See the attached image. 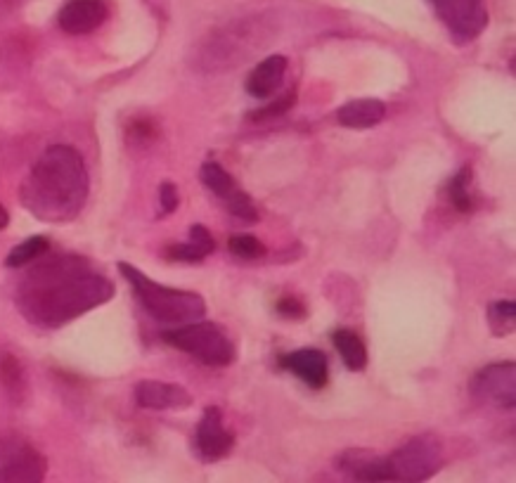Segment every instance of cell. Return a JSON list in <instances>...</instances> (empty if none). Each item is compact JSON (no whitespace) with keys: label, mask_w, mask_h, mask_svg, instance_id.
<instances>
[{"label":"cell","mask_w":516,"mask_h":483,"mask_svg":"<svg viewBox=\"0 0 516 483\" xmlns=\"http://www.w3.org/2000/svg\"><path fill=\"white\" fill-rule=\"evenodd\" d=\"M112 296V282L86 259L57 256L41 261L24 278L17 292V306L34 325L62 327L79 315L107 304Z\"/></svg>","instance_id":"6da1fadb"},{"label":"cell","mask_w":516,"mask_h":483,"mask_svg":"<svg viewBox=\"0 0 516 483\" xmlns=\"http://www.w3.org/2000/svg\"><path fill=\"white\" fill-rule=\"evenodd\" d=\"M88 199V171L69 145H53L41 154L22 185V202L45 223H69Z\"/></svg>","instance_id":"7a4b0ae2"},{"label":"cell","mask_w":516,"mask_h":483,"mask_svg":"<svg viewBox=\"0 0 516 483\" xmlns=\"http://www.w3.org/2000/svg\"><path fill=\"white\" fill-rule=\"evenodd\" d=\"M119 273L133 287L135 296L145 311L159 322H192L206 315L204 299L195 292H185V289L164 287L152 278H147L143 270H138L131 263H119Z\"/></svg>","instance_id":"3957f363"},{"label":"cell","mask_w":516,"mask_h":483,"mask_svg":"<svg viewBox=\"0 0 516 483\" xmlns=\"http://www.w3.org/2000/svg\"><path fill=\"white\" fill-rule=\"evenodd\" d=\"M443 465L445 448L436 434H419L391 455H384L389 483H424L441 472Z\"/></svg>","instance_id":"277c9868"},{"label":"cell","mask_w":516,"mask_h":483,"mask_svg":"<svg viewBox=\"0 0 516 483\" xmlns=\"http://www.w3.org/2000/svg\"><path fill=\"white\" fill-rule=\"evenodd\" d=\"M161 337L173 349L183 351L187 356L197 358L199 363L209 367H228L230 363H235V346H232L225 330L214 325V322H187V325L178 327V330H166Z\"/></svg>","instance_id":"5b68a950"},{"label":"cell","mask_w":516,"mask_h":483,"mask_svg":"<svg viewBox=\"0 0 516 483\" xmlns=\"http://www.w3.org/2000/svg\"><path fill=\"white\" fill-rule=\"evenodd\" d=\"M455 43H472L488 27L486 0H429Z\"/></svg>","instance_id":"8992f818"},{"label":"cell","mask_w":516,"mask_h":483,"mask_svg":"<svg viewBox=\"0 0 516 483\" xmlns=\"http://www.w3.org/2000/svg\"><path fill=\"white\" fill-rule=\"evenodd\" d=\"M48 462L31 443L0 439V483H43Z\"/></svg>","instance_id":"52a82bcc"},{"label":"cell","mask_w":516,"mask_h":483,"mask_svg":"<svg viewBox=\"0 0 516 483\" xmlns=\"http://www.w3.org/2000/svg\"><path fill=\"white\" fill-rule=\"evenodd\" d=\"M469 391L476 401L490 408H516V363H493L476 372L469 382Z\"/></svg>","instance_id":"ba28073f"},{"label":"cell","mask_w":516,"mask_h":483,"mask_svg":"<svg viewBox=\"0 0 516 483\" xmlns=\"http://www.w3.org/2000/svg\"><path fill=\"white\" fill-rule=\"evenodd\" d=\"M235 448V434L223 424V412L216 405L204 410L197 424V450L204 462H218Z\"/></svg>","instance_id":"9c48e42d"},{"label":"cell","mask_w":516,"mask_h":483,"mask_svg":"<svg viewBox=\"0 0 516 483\" xmlns=\"http://www.w3.org/2000/svg\"><path fill=\"white\" fill-rule=\"evenodd\" d=\"M107 15L109 8L105 0H67L62 5L60 15H57V24L67 34L83 36L100 29L105 24Z\"/></svg>","instance_id":"30bf717a"},{"label":"cell","mask_w":516,"mask_h":483,"mask_svg":"<svg viewBox=\"0 0 516 483\" xmlns=\"http://www.w3.org/2000/svg\"><path fill=\"white\" fill-rule=\"evenodd\" d=\"M135 401H138L140 408L147 410H180L190 408L192 396L187 394V389L178 384L145 379V382L135 386Z\"/></svg>","instance_id":"8fae6325"},{"label":"cell","mask_w":516,"mask_h":483,"mask_svg":"<svg viewBox=\"0 0 516 483\" xmlns=\"http://www.w3.org/2000/svg\"><path fill=\"white\" fill-rule=\"evenodd\" d=\"M280 365L287 367L292 375L301 379L303 384L311 389H322L330 377V365H327V356L318 349H301L280 358Z\"/></svg>","instance_id":"7c38bea8"},{"label":"cell","mask_w":516,"mask_h":483,"mask_svg":"<svg viewBox=\"0 0 516 483\" xmlns=\"http://www.w3.org/2000/svg\"><path fill=\"white\" fill-rule=\"evenodd\" d=\"M337 467L341 472L356 479L358 483H389L386 481L384 455L372 453L365 448L346 450L337 457Z\"/></svg>","instance_id":"4fadbf2b"},{"label":"cell","mask_w":516,"mask_h":483,"mask_svg":"<svg viewBox=\"0 0 516 483\" xmlns=\"http://www.w3.org/2000/svg\"><path fill=\"white\" fill-rule=\"evenodd\" d=\"M285 72H287L285 55H270L263 62H258L256 69L247 79V90L251 98H270V95L282 86Z\"/></svg>","instance_id":"5bb4252c"},{"label":"cell","mask_w":516,"mask_h":483,"mask_svg":"<svg viewBox=\"0 0 516 483\" xmlns=\"http://www.w3.org/2000/svg\"><path fill=\"white\" fill-rule=\"evenodd\" d=\"M386 117V105L377 98H360L346 102L337 112V121L346 128H372Z\"/></svg>","instance_id":"9a60e30c"},{"label":"cell","mask_w":516,"mask_h":483,"mask_svg":"<svg viewBox=\"0 0 516 483\" xmlns=\"http://www.w3.org/2000/svg\"><path fill=\"white\" fill-rule=\"evenodd\" d=\"M334 346H337L341 360L348 370L363 372L367 367V349L363 339L353 330H337L334 332Z\"/></svg>","instance_id":"2e32d148"},{"label":"cell","mask_w":516,"mask_h":483,"mask_svg":"<svg viewBox=\"0 0 516 483\" xmlns=\"http://www.w3.org/2000/svg\"><path fill=\"white\" fill-rule=\"evenodd\" d=\"M472 183H474V171H472V166L467 164L453 180H450V185H448L450 204H453L460 214H469V211H474Z\"/></svg>","instance_id":"e0dca14e"},{"label":"cell","mask_w":516,"mask_h":483,"mask_svg":"<svg viewBox=\"0 0 516 483\" xmlns=\"http://www.w3.org/2000/svg\"><path fill=\"white\" fill-rule=\"evenodd\" d=\"M48 249H50L48 237H43V235L29 237V240H24L22 244H17V247L10 251L8 259H5V266H8V268H22V266H27V263H34L38 259H43L45 251H48Z\"/></svg>","instance_id":"ac0fdd59"},{"label":"cell","mask_w":516,"mask_h":483,"mask_svg":"<svg viewBox=\"0 0 516 483\" xmlns=\"http://www.w3.org/2000/svg\"><path fill=\"white\" fill-rule=\"evenodd\" d=\"M488 325L495 337H507L516 330V301L505 299L488 306Z\"/></svg>","instance_id":"d6986e66"},{"label":"cell","mask_w":516,"mask_h":483,"mask_svg":"<svg viewBox=\"0 0 516 483\" xmlns=\"http://www.w3.org/2000/svg\"><path fill=\"white\" fill-rule=\"evenodd\" d=\"M199 178H202V183L206 185V188H209L211 192H216L221 199H228L232 192L237 190L235 178H232L225 169H221V166L214 164V161H206V164L202 166V171H199Z\"/></svg>","instance_id":"ffe728a7"},{"label":"cell","mask_w":516,"mask_h":483,"mask_svg":"<svg viewBox=\"0 0 516 483\" xmlns=\"http://www.w3.org/2000/svg\"><path fill=\"white\" fill-rule=\"evenodd\" d=\"M225 206H228V211L232 216L242 218L244 223H256L258 221V209L254 204V199H251L247 192L237 188L232 195L225 199Z\"/></svg>","instance_id":"44dd1931"},{"label":"cell","mask_w":516,"mask_h":483,"mask_svg":"<svg viewBox=\"0 0 516 483\" xmlns=\"http://www.w3.org/2000/svg\"><path fill=\"white\" fill-rule=\"evenodd\" d=\"M228 247L237 259H261V256L266 254L263 242L256 240L254 235H232Z\"/></svg>","instance_id":"7402d4cb"},{"label":"cell","mask_w":516,"mask_h":483,"mask_svg":"<svg viewBox=\"0 0 516 483\" xmlns=\"http://www.w3.org/2000/svg\"><path fill=\"white\" fill-rule=\"evenodd\" d=\"M294 105H296V88L287 90V93H285V98L275 100L273 105H268V107L258 109V112L251 114V119H254V121H266V119H275V117H280V114L289 112V109H292Z\"/></svg>","instance_id":"603a6c76"},{"label":"cell","mask_w":516,"mask_h":483,"mask_svg":"<svg viewBox=\"0 0 516 483\" xmlns=\"http://www.w3.org/2000/svg\"><path fill=\"white\" fill-rule=\"evenodd\" d=\"M166 259L178 261V263H199L204 259V254L192 242H183V244H173V247L166 249Z\"/></svg>","instance_id":"cb8c5ba5"},{"label":"cell","mask_w":516,"mask_h":483,"mask_svg":"<svg viewBox=\"0 0 516 483\" xmlns=\"http://www.w3.org/2000/svg\"><path fill=\"white\" fill-rule=\"evenodd\" d=\"M159 202H161V214H173V211L178 209L180 204V195H178V188L173 183H161V190H159Z\"/></svg>","instance_id":"d4e9b609"},{"label":"cell","mask_w":516,"mask_h":483,"mask_svg":"<svg viewBox=\"0 0 516 483\" xmlns=\"http://www.w3.org/2000/svg\"><path fill=\"white\" fill-rule=\"evenodd\" d=\"M277 313L285 315L289 320H303V315H306V308L296 296H282L280 301H277Z\"/></svg>","instance_id":"484cf974"},{"label":"cell","mask_w":516,"mask_h":483,"mask_svg":"<svg viewBox=\"0 0 516 483\" xmlns=\"http://www.w3.org/2000/svg\"><path fill=\"white\" fill-rule=\"evenodd\" d=\"M190 242L195 244V247H197L199 251H202L204 256H209L211 251L216 249L214 237H211V233L204 228V225H195V228L190 230Z\"/></svg>","instance_id":"4316f807"},{"label":"cell","mask_w":516,"mask_h":483,"mask_svg":"<svg viewBox=\"0 0 516 483\" xmlns=\"http://www.w3.org/2000/svg\"><path fill=\"white\" fill-rule=\"evenodd\" d=\"M0 377H3V382L10 386V389H15V386L19 384V379H22V375H19V363L15 358H5L3 365H0Z\"/></svg>","instance_id":"83f0119b"},{"label":"cell","mask_w":516,"mask_h":483,"mask_svg":"<svg viewBox=\"0 0 516 483\" xmlns=\"http://www.w3.org/2000/svg\"><path fill=\"white\" fill-rule=\"evenodd\" d=\"M128 133H131L133 138H143V140H150V138H152V133H154V126H152V121L138 119V121H133L131 126H128Z\"/></svg>","instance_id":"f1b7e54d"},{"label":"cell","mask_w":516,"mask_h":483,"mask_svg":"<svg viewBox=\"0 0 516 483\" xmlns=\"http://www.w3.org/2000/svg\"><path fill=\"white\" fill-rule=\"evenodd\" d=\"M8 223H10V216H8V211L3 209V204H0V230L3 228H8Z\"/></svg>","instance_id":"f546056e"}]
</instances>
